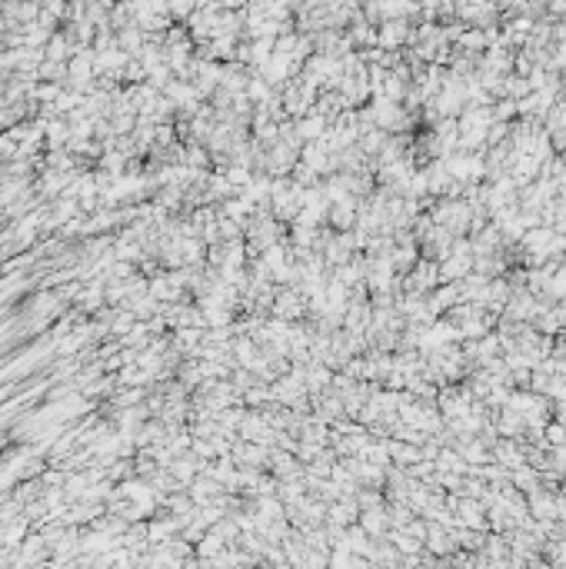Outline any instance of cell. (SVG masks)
Listing matches in <instances>:
<instances>
[{"instance_id":"cell-2","label":"cell","mask_w":566,"mask_h":569,"mask_svg":"<svg viewBox=\"0 0 566 569\" xmlns=\"http://www.w3.org/2000/svg\"><path fill=\"white\" fill-rule=\"evenodd\" d=\"M277 313H280V317H297V313H303V306H300V297H293V293L280 297V306H277Z\"/></svg>"},{"instance_id":"cell-1","label":"cell","mask_w":566,"mask_h":569,"mask_svg":"<svg viewBox=\"0 0 566 569\" xmlns=\"http://www.w3.org/2000/svg\"><path fill=\"white\" fill-rule=\"evenodd\" d=\"M360 526H363L370 539H380V536L390 533V513L386 509H363V516H360Z\"/></svg>"},{"instance_id":"cell-3","label":"cell","mask_w":566,"mask_h":569,"mask_svg":"<svg viewBox=\"0 0 566 569\" xmlns=\"http://www.w3.org/2000/svg\"><path fill=\"white\" fill-rule=\"evenodd\" d=\"M20 533H24V526H20V523H14V526H7V529L0 533V543H3V546H10L14 539H20Z\"/></svg>"}]
</instances>
